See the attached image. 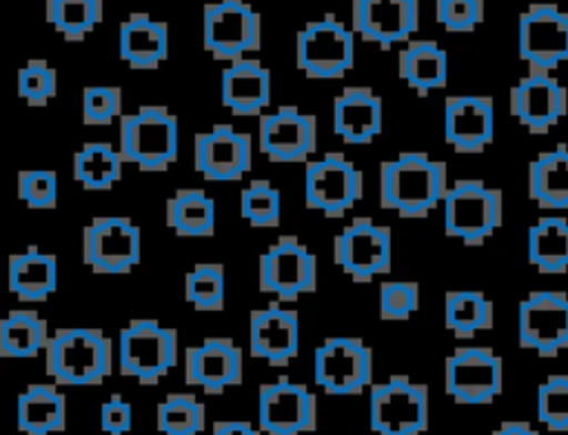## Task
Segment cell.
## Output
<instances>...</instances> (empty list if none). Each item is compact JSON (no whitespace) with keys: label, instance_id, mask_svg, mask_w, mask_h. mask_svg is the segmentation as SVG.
Instances as JSON below:
<instances>
[{"label":"cell","instance_id":"obj_33","mask_svg":"<svg viewBox=\"0 0 568 435\" xmlns=\"http://www.w3.org/2000/svg\"><path fill=\"white\" fill-rule=\"evenodd\" d=\"M49 340V324L36 308H13L0 322V355L7 360L36 357Z\"/></svg>","mask_w":568,"mask_h":435},{"label":"cell","instance_id":"obj_48","mask_svg":"<svg viewBox=\"0 0 568 435\" xmlns=\"http://www.w3.org/2000/svg\"><path fill=\"white\" fill-rule=\"evenodd\" d=\"M213 435H262V431L244 419H220L213 422Z\"/></svg>","mask_w":568,"mask_h":435},{"label":"cell","instance_id":"obj_34","mask_svg":"<svg viewBox=\"0 0 568 435\" xmlns=\"http://www.w3.org/2000/svg\"><path fill=\"white\" fill-rule=\"evenodd\" d=\"M495 322L493 302L475 289H455L444 295V326L457 340H473L490 331Z\"/></svg>","mask_w":568,"mask_h":435},{"label":"cell","instance_id":"obj_14","mask_svg":"<svg viewBox=\"0 0 568 435\" xmlns=\"http://www.w3.org/2000/svg\"><path fill=\"white\" fill-rule=\"evenodd\" d=\"M364 195V173L339 151L306 164L304 202L326 218H344Z\"/></svg>","mask_w":568,"mask_h":435},{"label":"cell","instance_id":"obj_31","mask_svg":"<svg viewBox=\"0 0 568 435\" xmlns=\"http://www.w3.org/2000/svg\"><path fill=\"white\" fill-rule=\"evenodd\" d=\"M528 195L539 209L568 211V149L564 144L530 160Z\"/></svg>","mask_w":568,"mask_h":435},{"label":"cell","instance_id":"obj_5","mask_svg":"<svg viewBox=\"0 0 568 435\" xmlns=\"http://www.w3.org/2000/svg\"><path fill=\"white\" fill-rule=\"evenodd\" d=\"M504 218V195L484 180H455L444 195V233L464 246H481Z\"/></svg>","mask_w":568,"mask_h":435},{"label":"cell","instance_id":"obj_40","mask_svg":"<svg viewBox=\"0 0 568 435\" xmlns=\"http://www.w3.org/2000/svg\"><path fill=\"white\" fill-rule=\"evenodd\" d=\"M280 191L268 180H251L240 191V215L253 229H275L280 224Z\"/></svg>","mask_w":568,"mask_h":435},{"label":"cell","instance_id":"obj_15","mask_svg":"<svg viewBox=\"0 0 568 435\" xmlns=\"http://www.w3.org/2000/svg\"><path fill=\"white\" fill-rule=\"evenodd\" d=\"M504 388L501 357L488 346H457L444 362V391L455 404H493Z\"/></svg>","mask_w":568,"mask_h":435},{"label":"cell","instance_id":"obj_19","mask_svg":"<svg viewBox=\"0 0 568 435\" xmlns=\"http://www.w3.org/2000/svg\"><path fill=\"white\" fill-rule=\"evenodd\" d=\"M251 135L231 124H213L193 135V169L211 182H235L251 171Z\"/></svg>","mask_w":568,"mask_h":435},{"label":"cell","instance_id":"obj_30","mask_svg":"<svg viewBox=\"0 0 568 435\" xmlns=\"http://www.w3.org/2000/svg\"><path fill=\"white\" fill-rule=\"evenodd\" d=\"M399 78L417 93L428 95L448 82V53L435 40H410L397 53Z\"/></svg>","mask_w":568,"mask_h":435},{"label":"cell","instance_id":"obj_7","mask_svg":"<svg viewBox=\"0 0 568 435\" xmlns=\"http://www.w3.org/2000/svg\"><path fill=\"white\" fill-rule=\"evenodd\" d=\"M295 67L313 80H335L355 67V33L326 13L295 33Z\"/></svg>","mask_w":568,"mask_h":435},{"label":"cell","instance_id":"obj_2","mask_svg":"<svg viewBox=\"0 0 568 435\" xmlns=\"http://www.w3.org/2000/svg\"><path fill=\"white\" fill-rule=\"evenodd\" d=\"M44 373L62 386H100L113 373V344L100 328H55L44 351Z\"/></svg>","mask_w":568,"mask_h":435},{"label":"cell","instance_id":"obj_22","mask_svg":"<svg viewBox=\"0 0 568 435\" xmlns=\"http://www.w3.org/2000/svg\"><path fill=\"white\" fill-rule=\"evenodd\" d=\"M353 33L390 49L419 29V0H351Z\"/></svg>","mask_w":568,"mask_h":435},{"label":"cell","instance_id":"obj_18","mask_svg":"<svg viewBox=\"0 0 568 435\" xmlns=\"http://www.w3.org/2000/svg\"><path fill=\"white\" fill-rule=\"evenodd\" d=\"M317 146V120L295 104H282L262 113L257 122V149L275 164L306 162Z\"/></svg>","mask_w":568,"mask_h":435},{"label":"cell","instance_id":"obj_23","mask_svg":"<svg viewBox=\"0 0 568 435\" xmlns=\"http://www.w3.org/2000/svg\"><path fill=\"white\" fill-rule=\"evenodd\" d=\"M300 351L297 311L280 304L253 308L248 313V353L268 366H286Z\"/></svg>","mask_w":568,"mask_h":435},{"label":"cell","instance_id":"obj_1","mask_svg":"<svg viewBox=\"0 0 568 435\" xmlns=\"http://www.w3.org/2000/svg\"><path fill=\"white\" fill-rule=\"evenodd\" d=\"M446 162L424 151H402L379 164V206L404 220H422L435 211L448 191Z\"/></svg>","mask_w":568,"mask_h":435},{"label":"cell","instance_id":"obj_17","mask_svg":"<svg viewBox=\"0 0 568 435\" xmlns=\"http://www.w3.org/2000/svg\"><path fill=\"white\" fill-rule=\"evenodd\" d=\"M257 428L264 435H311L317 428V397L300 382L280 377L257 388Z\"/></svg>","mask_w":568,"mask_h":435},{"label":"cell","instance_id":"obj_44","mask_svg":"<svg viewBox=\"0 0 568 435\" xmlns=\"http://www.w3.org/2000/svg\"><path fill=\"white\" fill-rule=\"evenodd\" d=\"M419 308V284L413 280H390L379 284V317L408 320Z\"/></svg>","mask_w":568,"mask_h":435},{"label":"cell","instance_id":"obj_35","mask_svg":"<svg viewBox=\"0 0 568 435\" xmlns=\"http://www.w3.org/2000/svg\"><path fill=\"white\" fill-rule=\"evenodd\" d=\"M528 262L548 275L568 271V220L548 215L528 229Z\"/></svg>","mask_w":568,"mask_h":435},{"label":"cell","instance_id":"obj_13","mask_svg":"<svg viewBox=\"0 0 568 435\" xmlns=\"http://www.w3.org/2000/svg\"><path fill=\"white\" fill-rule=\"evenodd\" d=\"M333 262L357 284L384 275L393 266V233L366 215L353 218L333 237Z\"/></svg>","mask_w":568,"mask_h":435},{"label":"cell","instance_id":"obj_39","mask_svg":"<svg viewBox=\"0 0 568 435\" xmlns=\"http://www.w3.org/2000/svg\"><path fill=\"white\" fill-rule=\"evenodd\" d=\"M184 300L202 313L224 308V266L217 262H197L184 275Z\"/></svg>","mask_w":568,"mask_h":435},{"label":"cell","instance_id":"obj_3","mask_svg":"<svg viewBox=\"0 0 568 435\" xmlns=\"http://www.w3.org/2000/svg\"><path fill=\"white\" fill-rule=\"evenodd\" d=\"M178 118L164 104H142L120 118L118 151L124 164H135L140 171H166L178 158Z\"/></svg>","mask_w":568,"mask_h":435},{"label":"cell","instance_id":"obj_8","mask_svg":"<svg viewBox=\"0 0 568 435\" xmlns=\"http://www.w3.org/2000/svg\"><path fill=\"white\" fill-rule=\"evenodd\" d=\"M202 47L215 60L235 62L262 47V16L248 0H215L202 9Z\"/></svg>","mask_w":568,"mask_h":435},{"label":"cell","instance_id":"obj_4","mask_svg":"<svg viewBox=\"0 0 568 435\" xmlns=\"http://www.w3.org/2000/svg\"><path fill=\"white\" fill-rule=\"evenodd\" d=\"M178 364V331L155 317H133L118 333V371L155 386Z\"/></svg>","mask_w":568,"mask_h":435},{"label":"cell","instance_id":"obj_25","mask_svg":"<svg viewBox=\"0 0 568 435\" xmlns=\"http://www.w3.org/2000/svg\"><path fill=\"white\" fill-rule=\"evenodd\" d=\"M384 102L371 87H344L333 98V133L346 144H368L382 133Z\"/></svg>","mask_w":568,"mask_h":435},{"label":"cell","instance_id":"obj_6","mask_svg":"<svg viewBox=\"0 0 568 435\" xmlns=\"http://www.w3.org/2000/svg\"><path fill=\"white\" fill-rule=\"evenodd\" d=\"M430 424V393L408 375H390L368 388V426L375 435H424Z\"/></svg>","mask_w":568,"mask_h":435},{"label":"cell","instance_id":"obj_49","mask_svg":"<svg viewBox=\"0 0 568 435\" xmlns=\"http://www.w3.org/2000/svg\"><path fill=\"white\" fill-rule=\"evenodd\" d=\"M493 435H539V431H535L528 422L506 419L493 431Z\"/></svg>","mask_w":568,"mask_h":435},{"label":"cell","instance_id":"obj_28","mask_svg":"<svg viewBox=\"0 0 568 435\" xmlns=\"http://www.w3.org/2000/svg\"><path fill=\"white\" fill-rule=\"evenodd\" d=\"M58 289V257L38 246L9 255V291L24 304L47 302Z\"/></svg>","mask_w":568,"mask_h":435},{"label":"cell","instance_id":"obj_21","mask_svg":"<svg viewBox=\"0 0 568 435\" xmlns=\"http://www.w3.org/2000/svg\"><path fill=\"white\" fill-rule=\"evenodd\" d=\"M508 109L530 133H548L568 113V89L550 73H528L510 87Z\"/></svg>","mask_w":568,"mask_h":435},{"label":"cell","instance_id":"obj_43","mask_svg":"<svg viewBox=\"0 0 568 435\" xmlns=\"http://www.w3.org/2000/svg\"><path fill=\"white\" fill-rule=\"evenodd\" d=\"M82 122L87 127H106L122 118V89L115 84H91L82 89Z\"/></svg>","mask_w":568,"mask_h":435},{"label":"cell","instance_id":"obj_20","mask_svg":"<svg viewBox=\"0 0 568 435\" xmlns=\"http://www.w3.org/2000/svg\"><path fill=\"white\" fill-rule=\"evenodd\" d=\"M244 375V353L233 337L211 335L184 348V382L206 395H220L240 386Z\"/></svg>","mask_w":568,"mask_h":435},{"label":"cell","instance_id":"obj_37","mask_svg":"<svg viewBox=\"0 0 568 435\" xmlns=\"http://www.w3.org/2000/svg\"><path fill=\"white\" fill-rule=\"evenodd\" d=\"M104 0H44L47 22L67 40L82 42L100 22Z\"/></svg>","mask_w":568,"mask_h":435},{"label":"cell","instance_id":"obj_36","mask_svg":"<svg viewBox=\"0 0 568 435\" xmlns=\"http://www.w3.org/2000/svg\"><path fill=\"white\" fill-rule=\"evenodd\" d=\"M122 155L109 142H84L71 162L73 180L87 191H109L122 178Z\"/></svg>","mask_w":568,"mask_h":435},{"label":"cell","instance_id":"obj_29","mask_svg":"<svg viewBox=\"0 0 568 435\" xmlns=\"http://www.w3.org/2000/svg\"><path fill=\"white\" fill-rule=\"evenodd\" d=\"M18 428L22 435H55L67 428V399L55 382L29 384L18 395Z\"/></svg>","mask_w":568,"mask_h":435},{"label":"cell","instance_id":"obj_16","mask_svg":"<svg viewBox=\"0 0 568 435\" xmlns=\"http://www.w3.org/2000/svg\"><path fill=\"white\" fill-rule=\"evenodd\" d=\"M517 342L539 357L568 351V293L530 291L517 306Z\"/></svg>","mask_w":568,"mask_h":435},{"label":"cell","instance_id":"obj_47","mask_svg":"<svg viewBox=\"0 0 568 435\" xmlns=\"http://www.w3.org/2000/svg\"><path fill=\"white\" fill-rule=\"evenodd\" d=\"M133 426V406L120 393H111L100 404V431L104 435H126Z\"/></svg>","mask_w":568,"mask_h":435},{"label":"cell","instance_id":"obj_26","mask_svg":"<svg viewBox=\"0 0 568 435\" xmlns=\"http://www.w3.org/2000/svg\"><path fill=\"white\" fill-rule=\"evenodd\" d=\"M118 55L131 69H158L169 58V24L144 11L129 13L118 27Z\"/></svg>","mask_w":568,"mask_h":435},{"label":"cell","instance_id":"obj_45","mask_svg":"<svg viewBox=\"0 0 568 435\" xmlns=\"http://www.w3.org/2000/svg\"><path fill=\"white\" fill-rule=\"evenodd\" d=\"M18 198L29 209H55L58 173L49 169H24L18 173Z\"/></svg>","mask_w":568,"mask_h":435},{"label":"cell","instance_id":"obj_11","mask_svg":"<svg viewBox=\"0 0 568 435\" xmlns=\"http://www.w3.org/2000/svg\"><path fill=\"white\" fill-rule=\"evenodd\" d=\"M317 286V260L295 235L277 237L257 257V289L280 302H297Z\"/></svg>","mask_w":568,"mask_h":435},{"label":"cell","instance_id":"obj_32","mask_svg":"<svg viewBox=\"0 0 568 435\" xmlns=\"http://www.w3.org/2000/svg\"><path fill=\"white\" fill-rule=\"evenodd\" d=\"M166 226L178 237H213L217 209L215 200L202 189H178L166 198Z\"/></svg>","mask_w":568,"mask_h":435},{"label":"cell","instance_id":"obj_46","mask_svg":"<svg viewBox=\"0 0 568 435\" xmlns=\"http://www.w3.org/2000/svg\"><path fill=\"white\" fill-rule=\"evenodd\" d=\"M484 0H435V20L448 33H470L484 22Z\"/></svg>","mask_w":568,"mask_h":435},{"label":"cell","instance_id":"obj_42","mask_svg":"<svg viewBox=\"0 0 568 435\" xmlns=\"http://www.w3.org/2000/svg\"><path fill=\"white\" fill-rule=\"evenodd\" d=\"M58 93V71L42 58L29 60L18 71V95L29 107H44Z\"/></svg>","mask_w":568,"mask_h":435},{"label":"cell","instance_id":"obj_10","mask_svg":"<svg viewBox=\"0 0 568 435\" xmlns=\"http://www.w3.org/2000/svg\"><path fill=\"white\" fill-rule=\"evenodd\" d=\"M142 260V231L126 215H95L82 226V264L95 275L131 273Z\"/></svg>","mask_w":568,"mask_h":435},{"label":"cell","instance_id":"obj_12","mask_svg":"<svg viewBox=\"0 0 568 435\" xmlns=\"http://www.w3.org/2000/svg\"><path fill=\"white\" fill-rule=\"evenodd\" d=\"M313 377L328 395H359L373 386V351L362 337H326L313 351Z\"/></svg>","mask_w":568,"mask_h":435},{"label":"cell","instance_id":"obj_24","mask_svg":"<svg viewBox=\"0 0 568 435\" xmlns=\"http://www.w3.org/2000/svg\"><path fill=\"white\" fill-rule=\"evenodd\" d=\"M495 138V104L488 95H448L444 100V140L453 151L481 153Z\"/></svg>","mask_w":568,"mask_h":435},{"label":"cell","instance_id":"obj_27","mask_svg":"<svg viewBox=\"0 0 568 435\" xmlns=\"http://www.w3.org/2000/svg\"><path fill=\"white\" fill-rule=\"evenodd\" d=\"M222 107L235 115H260L271 104V71L255 58H242L222 69Z\"/></svg>","mask_w":568,"mask_h":435},{"label":"cell","instance_id":"obj_38","mask_svg":"<svg viewBox=\"0 0 568 435\" xmlns=\"http://www.w3.org/2000/svg\"><path fill=\"white\" fill-rule=\"evenodd\" d=\"M162 435H200L206 428V406L193 393H166L155 406Z\"/></svg>","mask_w":568,"mask_h":435},{"label":"cell","instance_id":"obj_41","mask_svg":"<svg viewBox=\"0 0 568 435\" xmlns=\"http://www.w3.org/2000/svg\"><path fill=\"white\" fill-rule=\"evenodd\" d=\"M537 419L550 433H568V373L548 375L537 386Z\"/></svg>","mask_w":568,"mask_h":435},{"label":"cell","instance_id":"obj_9","mask_svg":"<svg viewBox=\"0 0 568 435\" xmlns=\"http://www.w3.org/2000/svg\"><path fill=\"white\" fill-rule=\"evenodd\" d=\"M517 53L528 73H552L568 62V11L555 2H532L517 18Z\"/></svg>","mask_w":568,"mask_h":435}]
</instances>
